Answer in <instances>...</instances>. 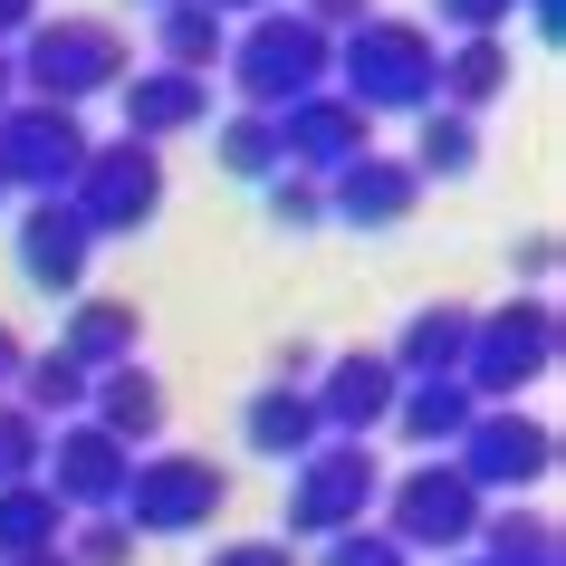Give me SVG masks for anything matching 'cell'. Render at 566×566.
I'll return each instance as SVG.
<instances>
[{
	"label": "cell",
	"instance_id": "8fae6325",
	"mask_svg": "<svg viewBox=\"0 0 566 566\" xmlns=\"http://www.w3.org/2000/svg\"><path fill=\"white\" fill-rule=\"evenodd\" d=\"M125 471H135V451H125V442H106V432H96L87 413H77V422H59V432H49V451H39V480L59 490V509H67V518H106V509L125 500Z\"/></svg>",
	"mask_w": 566,
	"mask_h": 566
},
{
	"label": "cell",
	"instance_id": "836d02e7",
	"mask_svg": "<svg viewBox=\"0 0 566 566\" xmlns=\"http://www.w3.org/2000/svg\"><path fill=\"white\" fill-rule=\"evenodd\" d=\"M375 10H385V0H298V20H307V30H327V39H346L356 20H375Z\"/></svg>",
	"mask_w": 566,
	"mask_h": 566
},
{
	"label": "cell",
	"instance_id": "f6af8a7d",
	"mask_svg": "<svg viewBox=\"0 0 566 566\" xmlns=\"http://www.w3.org/2000/svg\"><path fill=\"white\" fill-rule=\"evenodd\" d=\"M442 566H480V557H442Z\"/></svg>",
	"mask_w": 566,
	"mask_h": 566
},
{
	"label": "cell",
	"instance_id": "f35d334b",
	"mask_svg": "<svg viewBox=\"0 0 566 566\" xmlns=\"http://www.w3.org/2000/svg\"><path fill=\"white\" fill-rule=\"evenodd\" d=\"M20 365H30V346H20V327H0V394L20 385Z\"/></svg>",
	"mask_w": 566,
	"mask_h": 566
},
{
	"label": "cell",
	"instance_id": "2e32d148",
	"mask_svg": "<svg viewBox=\"0 0 566 566\" xmlns=\"http://www.w3.org/2000/svg\"><path fill=\"white\" fill-rule=\"evenodd\" d=\"M164 413H174V394H164V375H154L145 356H135V365H106V375H87V422L106 432V442H125V451H164Z\"/></svg>",
	"mask_w": 566,
	"mask_h": 566
},
{
	"label": "cell",
	"instance_id": "52a82bcc",
	"mask_svg": "<svg viewBox=\"0 0 566 566\" xmlns=\"http://www.w3.org/2000/svg\"><path fill=\"white\" fill-rule=\"evenodd\" d=\"M221 500H231V480H221L211 451H135L116 518L135 528V547H145V537H202L211 518H221Z\"/></svg>",
	"mask_w": 566,
	"mask_h": 566
},
{
	"label": "cell",
	"instance_id": "f546056e",
	"mask_svg": "<svg viewBox=\"0 0 566 566\" xmlns=\"http://www.w3.org/2000/svg\"><path fill=\"white\" fill-rule=\"evenodd\" d=\"M260 211L279 221V231H317V221H327V192H317L307 174H269L260 182Z\"/></svg>",
	"mask_w": 566,
	"mask_h": 566
},
{
	"label": "cell",
	"instance_id": "1f68e13d",
	"mask_svg": "<svg viewBox=\"0 0 566 566\" xmlns=\"http://www.w3.org/2000/svg\"><path fill=\"white\" fill-rule=\"evenodd\" d=\"M432 20H442L451 39H500L509 20H518V0H432ZM432 30V39H442Z\"/></svg>",
	"mask_w": 566,
	"mask_h": 566
},
{
	"label": "cell",
	"instance_id": "6da1fadb",
	"mask_svg": "<svg viewBox=\"0 0 566 566\" xmlns=\"http://www.w3.org/2000/svg\"><path fill=\"white\" fill-rule=\"evenodd\" d=\"M432 67H442V39L422 30V20H356V30L336 39V67L327 87L365 116H422L432 106Z\"/></svg>",
	"mask_w": 566,
	"mask_h": 566
},
{
	"label": "cell",
	"instance_id": "b9f144b4",
	"mask_svg": "<svg viewBox=\"0 0 566 566\" xmlns=\"http://www.w3.org/2000/svg\"><path fill=\"white\" fill-rule=\"evenodd\" d=\"M10 96H20V77H10V49H0V106H10Z\"/></svg>",
	"mask_w": 566,
	"mask_h": 566
},
{
	"label": "cell",
	"instance_id": "83f0119b",
	"mask_svg": "<svg viewBox=\"0 0 566 566\" xmlns=\"http://www.w3.org/2000/svg\"><path fill=\"white\" fill-rule=\"evenodd\" d=\"M211 154H221V174L269 182V174H279V125L250 116V106H231V116H221V135H211Z\"/></svg>",
	"mask_w": 566,
	"mask_h": 566
},
{
	"label": "cell",
	"instance_id": "ab89813d",
	"mask_svg": "<svg viewBox=\"0 0 566 566\" xmlns=\"http://www.w3.org/2000/svg\"><path fill=\"white\" fill-rule=\"evenodd\" d=\"M518 10H528V30H537V39H557V30H566V0H518Z\"/></svg>",
	"mask_w": 566,
	"mask_h": 566
},
{
	"label": "cell",
	"instance_id": "30bf717a",
	"mask_svg": "<svg viewBox=\"0 0 566 566\" xmlns=\"http://www.w3.org/2000/svg\"><path fill=\"white\" fill-rule=\"evenodd\" d=\"M67 211L87 221V240H135L164 211V154L116 135V145H87V174L67 182Z\"/></svg>",
	"mask_w": 566,
	"mask_h": 566
},
{
	"label": "cell",
	"instance_id": "603a6c76",
	"mask_svg": "<svg viewBox=\"0 0 566 566\" xmlns=\"http://www.w3.org/2000/svg\"><path fill=\"white\" fill-rule=\"evenodd\" d=\"M67 537V509L49 480H0V566H20V557H49Z\"/></svg>",
	"mask_w": 566,
	"mask_h": 566
},
{
	"label": "cell",
	"instance_id": "60d3db41",
	"mask_svg": "<svg viewBox=\"0 0 566 566\" xmlns=\"http://www.w3.org/2000/svg\"><path fill=\"white\" fill-rule=\"evenodd\" d=\"M211 20H221V30H231V20H260V10H279V0H202Z\"/></svg>",
	"mask_w": 566,
	"mask_h": 566
},
{
	"label": "cell",
	"instance_id": "9a60e30c",
	"mask_svg": "<svg viewBox=\"0 0 566 566\" xmlns=\"http://www.w3.org/2000/svg\"><path fill=\"white\" fill-rule=\"evenodd\" d=\"M87 269H96V240H87V221L67 211V192L20 211V279H30L39 298H77Z\"/></svg>",
	"mask_w": 566,
	"mask_h": 566
},
{
	"label": "cell",
	"instance_id": "3957f363",
	"mask_svg": "<svg viewBox=\"0 0 566 566\" xmlns=\"http://www.w3.org/2000/svg\"><path fill=\"white\" fill-rule=\"evenodd\" d=\"M221 67H231V87H240L250 116H279V106H298V96L327 87L336 39L307 30L298 10H260V20H240V39L221 49Z\"/></svg>",
	"mask_w": 566,
	"mask_h": 566
},
{
	"label": "cell",
	"instance_id": "7c38bea8",
	"mask_svg": "<svg viewBox=\"0 0 566 566\" xmlns=\"http://www.w3.org/2000/svg\"><path fill=\"white\" fill-rule=\"evenodd\" d=\"M279 174H307V182H327V174H346L356 154H375L365 145V106H346L336 87H317V96H298V106H279Z\"/></svg>",
	"mask_w": 566,
	"mask_h": 566
},
{
	"label": "cell",
	"instance_id": "e0dca14e",
	"mask_svg": "<svg viewBox=\"0 0 566 566\" xmlns=\"http://www.w3.org/2000/svg\"><path fill=\"white\" fill-rule=\"evenodd\" d=\"M116 106H125V135L164 154L174 135L211 125V77H174V67H135V77L116 87Z\"/></svg>",
	"mask_w": 566,
	"mask_h": 566
},
{
	"label": "cell",
	"instance_id": "7bdbcfd3",
	"mask_svg": "<svg viewBox=\"0 0 566 566\" xmlns=\"http://www.w3.org/2000/svg\"><path fill=\"white\" fill-rule=\"evenodd\" d=\"M20 566H67V557H59V547H49V557H20Z\"/></svg>",
	"mask_w": 566,
	"mask_h": 566
},
{
	"label": "cell",
	"instance_id": "ee69618b",
	"mask_svg": "<svg viewBox=\"0 0 566 566\" xmlns=\"http://www.w3.org/2000/svg\"><path fill=\"white\" fill-rule=\"evenodd\" d=\"M125 10H164V0H125Z\"/></svg>",
	"mask_w": 566,
	"mask_h": 566
},
{
	"label": "cell",
	"instance_id": "4fadbf2b",
	"mask_svg": "<svg viewBox=\"0 0 566 566\" xmlns=\"http://www.w3.org/2000/svg\"><path fill=\"white\" fill-rule=\"evenodd\" d=\"M394 394H403V375H394L375 346H356V356L317 365L307 403H317V432H327V442H375V432L394 422Z\"/></svg>",
	"mask_w": 566,
	"mask_h": 566
},
{
	"label": "cell",
	"instance_id": "d590c367",
	"mask_svg": "<svg viewBox=\"0 0 566 566\" xmlns=\"http://www.w3.org/2000/svg\"><path fill=\"white\" fill-rule=\"evenodd\" d=\"M317 346H298V336H289V346H269V385H317Z\"/></svg>",
	"mask_w": 566,
	"mask_h": 566
},
{
	"label": "cell",
	"instance_id": "bcb514c9",
	"mask_svg": "<svg viewBox=\"0 0 566 566\" xmlns=\"http://www.w3.org/2000/svg\"><path fill=\"white\" fill-rule=\"evenodd\" d=\"M0 192H10V182H0Z\"/></svg>",
	"mask_w": 566,
	"mask_h": 566
},
{
	"label": "cell",
	"instance_id": "8d00e7d4",
	"mask_svg": "<svg viewBox=\"0 0 566 566\" xmlns=\"http://www.w3.org/2000/svg\"><path fill=\"white\" fill-rule=\"evenodd\" d=\"M509 269H518V279H547V269H557V240H547V231L509 240Z\"/></svg>",
	"mask_w": 566,
	"mask_h": 566
},
{
	"label": "cell",
	"instance_id": "7a4b0ae2",
	"mask_svg": "<svg viewBox=\"0 0 566 566\" xmlns=\"http://www.w3.org/2000/svg\"><path fill=\"white\" fill-rule=\"evenodd\" d=\"M10 77H20V96H39V106H87V96H116L125 77H135V49H125L116 20H39L30 39H20V59H10Z\"/></svg>",
	"mask_w": 566,
	"mask_h": 566
},
{
	"label": "cell",
	"instance_id": "74e56055",
	"mask_svg": "<svg viewBox=\"0 0 566 566\" xmlns=\"http://www.w3.org/2000/svg\"><path fill=\"white\" fill-rule=\"evenodd\" d=\"M39 30V0H0V49H10V39H30Z\"/></svg>",
	"mask_w": 566,
	"mask_h": 566
},
{
	"label": "cell",
	"instance_id": "277c9868",
	"mask_svg": "<svg viewBox=\"0 0 566 566\" xmlns=\"http://www.w3.org/2000/svg\"><path fill=\"white\" fill-rule=\"evenodd\" d=\"M385 500V461L375 442H317L307 461H289V490H279V528L307 537V547H327V537L365 528Z\"/></svg>",
	"mask_w": 566,
	"mask_h": 566
},
{
	"label": "cell",
	"instance_id": "d6a6232c",
	"mask_svg": "<svg viewBox=\"0 0 566 566\" xmlns=\"http://www.w3.org/2000/svg\"><path fill=\"white\" fill-rule=\"evenodd\" d=\"M317 566H413V557H403V547H394V537L375 528V518H365V528L327 537V547H317Z\"/></svg>",
	"mask_w": 566,
	"mask_h": 566
},
{
	"label": "cell",
	"instance_id": "8992f818",
	"mask_svg": "<svg viewBox=\"0 0 566 566\" xmlns=\"http://www.w3.org/2000/svg\"><path fill=\"white\" fill-rule=\"evenodd\" d=\"M547 365H557V307L537 298V289L471 317V346H461V385H471V403H518L528 385H547Z\"/></svg>",
	"mask_w": 566,
	"mask_h": 566
},
{
	"label": "cell",
	"instance_id": "cb8c5ba5",
	"mask_svg": "<svg viewBox=\"0 0 566 566\" xmlns=\"http://www.w3.org/2000/svg\"><path fill=\"white\" fill-rule=\"evenodd\" d=\"M20 413L39 422V432H59V422H77L87 413V365L77 356H59V346H30V365H20Z\"/></svg>",
	"mask_w": 566,
	"mask_h": 566
},
{
	"label": "cell",
	"instance_id": "9c48e42d",
	"mask_svg": "<svg viewBox=\"0 0 566 566\" xmlns=\"http://www.w3.org/2000/svg\"><path fill=\"white\" fill-rule=\"evenodd\" d=\"M87 116H67V106H39V96H10L0 106V182L10 192H30V202H59L67 182L87 174Z\"/></svg>",
	"mask_w": 566,
	"mask_h": 566
},
{
	"label": "cell",
	"instance_id": "484cf974",
	"mask_svg": "<svg viewBox=\"0 0 566 566\" xmlns=\"http://www.w3.org/2000/svg\"><path fill=\"white\" fill-rule=\"evenodd\" d=\"M154 49H164L154 67H174V77H211L221 49H231V30L211 20L202 0H164V10H154Z\"/></svg>",
	"mask_w": 566,
	"mask_h": 566
},
{
	"label": "cell",
	"instance_id": "d6986e66",
	"mask_svg": "<svg viewBox=\"0 0 566 566\" xmlns=\"http://www.w3.org/2000/svg\"><path fill=\"white\" fill-rule=\"evenodd\" d=\"M471 317L480 307H461V298H432V307H413V327L394 336V375L403 385H442V375H461V346H471Z\"/></svg>",
	"mask_w": 566,
	"mask_h": 566
},
{
	"label": "cell",
	"instance_id": "7402d4cb",
	"mask_svg": "<svg viewBox=\"0 0 566 566\" xmlns=\"http://www.w3.org/2000/svg\"><path fill=\"white\" fill-rule=\"evenodd\" d=\"M471 413H480V403H471V385H461V375H442V385H403V394H394V432H403L422 461L461 442V432H471Z\"/></svg>",
	"mask_w": 566,
	"mask_h": 566
},
{
	"label": "cell",
	"instance_id": "f1b7e54d",
	"mask_svg": "<svg viewBox=\"0 0 566 566\" xmlns=\"http://www.w3.org/2000/svg\"><path fill=\"white\" fill-rule=\"evenodd\" d=\"M59 557L67 566H135V528H125L116 509H106V518H77V528L59 537Z\"/></svg>",
	"mask_w": 566,
	"mask_h": 566
},
{
	"label": "cell",
	"instance_id": "e575fe53",
	"mask_svg": "<svg viewBox=\"0 0 566 566\" xmlns=\"http://www.w3.org/2000/svg\"><path fill=\"white\" fill-rule=\"evenodd\" d=\"M211 566H298V557H289V537H231V547H211Z\"/></svg>",
	"mask_w": 566,
	"mask_h": 566
},
{
	"label": "cell",
	"instance_id": "5bb4252c",
	"mask_svg": "<svg viewBox=\"0 0 566 566\" xmlns=\"http://www.w3.org/2000/svg\"><path fill=\"white\" fill-rule=\"evenodd\" d=\"M317 192H327V221H346V231H403L422 211V174L403 154H356V164L327 174Z\"/></svg>",
	"mask_w": 566,
	"mask_h": 566
},
{
	"label": "cell",
	"instance_id": "d4e9b609",
	"mask_svg": "<svg viewBox=\"0 0 566 566\" xmlns=\"http://www.w3.org/2000/svg\"><path fill=\"white\" fill-rule=\"evenodd\" d=\"M471 547H480V566H557V518L528 500H490Z\"/></svg>",
	"mask_w": 566,
	"mask_h": 566
},
{
	"label": "cell",
	"instance_id": "ac0fdd59",
	"mask_svg": "<svg viewBox=\"0 0 566 566\" xmlns=\"http://www.w3.org/2000/svg\"><path fill=\"white\" fill-rule=\"evenodd\" d=\"M135 336H145V307L135 298L77 289V298H67V327H59V356H77L87 375H106V365H135Z\"/></svg>",
	"mask_w": 566,
	"mask_h": 566
},
{
	"label": "cell",
	"instance_id": "4dcf8cb0",
	"mask_svg": "<svg viewBox=\"0 0 566 566\" xmlns=\"http://www.w3.org/2000/svg\"><path fill=\"white\" fill-rule=\"evenodd\" d=\"M39 451H49V432L0 394V480H39Z\"/></svg>",
	"mask_w": 566,
	"mask_h": 566
},
{
	"label": "cell",
	"instance_id": "ba28073f",
	"mask_svg": "<svg viewBox=\"0 0 566 566\" xmlns=\"http://www.w3.org/2000/svg\"><path fill=\"white\" fill-rule=\"evenodd\" d=\"M451 471L471 480L480 500H518V490H537V480L557 471V432L528 403H480L471 432L451 442Z\"/></svg>",
	"mask_w": 566,
	"mask_h": 566
},
{
	"label": "cell",
	"instance_id": "44dd1931",
	"mask_svg": "<svg viewBox=\"0 0 566 566\" xmlns=\"http://www.w3.org/2000/svg\"><path fill=\"white\" fill-rule=\"evenodd\" d=\"M490 96H509V39H442L432 106H451V116H480Z\"/></svg>",
	"mask_w": 566,
	"mask_h": 566
},
{
	"label": "cell",
	"instance_id": "4316f807",
	"mask_svg": "<svg viewBox=\"0 0 566 566\" xmlns=\"http://www.w3.org/2000/svg\"><path fill=\"white\" fill-rule=\"evenodd\" d=\"M422 182L442 174V182H461V174H480V116H451V106H422L413 116V154H403Z\"/></svg>",
	"mask_w": 566,
	"mask_h": 566
},
{
	"label": "cell",
	"instance_id": "5b68a950",
	"mask_svg": "<svg viewBox=\"0 0 566 566\" xmlns=\"http://www.w3.org/2000/svg\"><path fill=\"white\" fill-rule=\"evenodd\" d=\"M375 509H385L375 528H385L403 557H461V547L480 537V518H490V500L451 471V451H432V461H413V471H385V500Z\"/></svg>",
	"mask_w": 566,
	"mask_h": 566
},
{
	"label": "cell",
	"instance_id": "ffe728a7",
	"mask_svg": "<svg viewBox=\"0 0 566 566\" xmlns=\"http://www.w3.org/2000/svg\"><path fill=\"white\" fill-rule=\"evenodd\" d=\"M240 442L260 451V461H279V471H289V461H307V451L327 442V432H317L307 385H260L250 403H240Z\"/></svg>",
	"mask_w": 566,
	"mask_h": 566
}]
</instances>
